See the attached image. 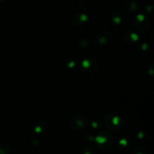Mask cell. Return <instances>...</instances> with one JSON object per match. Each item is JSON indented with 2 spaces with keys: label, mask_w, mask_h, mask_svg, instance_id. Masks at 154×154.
Masks as SVG:
<instances>
[{
  "label": "cell",
  "mask_w": 154,
  "mask_h": 154,
  "mask_svg": "<svg viewBox=\"0 0 154 154\" xmlns=\"http://www.w3.org/2000/svg\"><path fill=\"white\" fill-rule=\"evenodd\" d=\"M105 126L108 130L112 132H118L122 129V120L115 114H110L105 117Z\"/></svg>",
  "instance_id": "1"
},
{
  "label": "cell",
  "mask_w": 154,
  "mask_h": 154,
  "mask_svg": "<svg viewBox=\"0 0 154 154\" xmlns=\"http://www.w3.org/2000/svg\"><path fill=\"white\" fill-rule=\"evenodd\" d=\"M111 33L108 30H102L98 33L95 37V42L99 46H105L111 41Z\"/></svg>",
  "instance_id": "5"
},
{
  "label": "cell",
  "mask_w": 154,
  "mask_h": 154,
  "mask_svg": "<svg viewBox=\"0 0 154 154\" xmlns=\"http://www.w3.org/2000/svg\"><path fill=\"white\" fill-rule=\"evenodd\" d=\"M74 19H75V20H73V21H72L74 25L76 26H81L84 25V24L85 23L86 21H87V17L86 15L80 14L75 16V17H74Z\"/></svg>",
  "instance_id": "7"
},
{
  "label": "cell",
  "mask_w": 154,
  "mask_h": 154,
  "mask_svg": "<svg viewBox=\"0 0 154 154\" xmlns=\"http://www.w3.org/2000/svg\"><path fill=\"white\" fill-rule=\"evenodd\" d=\"M148 20L144 16H138L135 18V26L138 29L141 31H145L148 29Z\"/></svg>",
  "instance_id": "6"
},
{
  "label": "cell",
  "mask_w": 154,
  "mask_h": 154,
  "mask_svg": "<svg viewBox=\"0 0 154 154\" xmlns=\"http://www.w3.org/2000/svg\"><path fill=\"white\" fill-rule=\"evenodd\" d=\"M119 144H120V147L126 148V147L129 144V142L126 139H122L121 141L119 142Z\"/></svg>",
  "instance_id": "12"
},
{
  "label": "cell",
  "mask_w": 154,
  "mask_h": 154,
  "mask_svg": "<svg viewBox=\"0 0 154 154\" xmlns=\"http://www.w3.org/2000/svg\"><path fill=\"white\" fill-rule=\"evenodd\" d=\"M87 120L84 116L76 115L69 121V126L73 130L81 131L87 126Z\"/></svg>",
  "instance_id": "3"
},
{
  "label": "cell",
  "mask_w": 154,
  "mask_h": 154,
  "mask_svg": "<svg viewBox=\"0 0 154 154\" xmlns=\"http://www.w3.org/2000/svg\"><path fill=\"white\" fill-rule=\"evenodd\" d=\"M127 2L129 3V4L126 3V8L128 10H131L132 11H137L139 8V4L135 0H129V1H127Z\"/></svg>",
  "instance_id": "8"
},
{
  "label": "cell",
  "mask_w": 154,
  "mask_h": 154,
  "mask_svg": "<svg viewBox=\"0 0 154 154\" xmlns=\"http://www.w3.org/2000/svg\"><path fill=\"white\" fill-rule=\"evenodd\" d=\"M132 154H147V150H146L144 148H143V147H135V148L134 149Z\"/></svg>",
  "instance_id": "11"
},
{
  "label": "cell",
  "mask_w": 154,
  "mask_h": 154,
  "mask_svg": "<svg viewBox=\"0 0 154 154\" xmlns=\"http://www.w3.org/2000/svg\"><path fill=\"white\" fill-rule=\"evenodd\" d=\"M82 66L86 71L89 72H92V73L96 72L99 69V64H98L97 62L90 57H87L83 60Z\"/></svg>",
  "instance_id": "4"
},
{
  "label": "cell",
  "mask_w": 154,
  "mask_h": 154,
  "mask_svg": "<svg viewBox=\"0 0 154 154\" xmlns=\"http://www.w3.org/2000/svg\"><path fill=\"white\" fill-rule=\"evenodd\" d=\"M96 142L99 147L102 150H110L113 147L114 140L108 132H102L96 138Z\"/></svg>",
  "instance_id": "2"
},
{
  "label": "cell",
  "mask_w": 154,
  "mask_h": 154,
  "mask_svg": "<svg viewBox=\"0 0 154 154\" xmlns=\"http://www.w3.org/2000/svg\"><path fill=\"white\" fill-rule=\"evenodd\" d=\"M10 153V148L7 144L4 143L0 144V154H9Z\"/></svg>",
  "instance_id": "9"
},
{
  "label": "cell",
  "mask_w": 154,
  "mask_h": 154,
  "mask_svg": "<svg viewBox=\"0 0 154 154\" xmlns=\"http://www.w3.org/2000/svg\"><path fill=\"white\" fill-rule=\"evenodd\" d=\"M93 149L90 146H86L81 149L80 154H93Z\"/></svg>",
  "instance_id": "10"
}]
</instances>
